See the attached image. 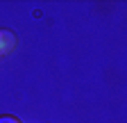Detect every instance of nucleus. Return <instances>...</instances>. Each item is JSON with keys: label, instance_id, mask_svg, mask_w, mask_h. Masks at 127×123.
Returning <instances> with one entry per match:
<instances>
[{"label": "nucleus", "instance_id": "nucleus-1", "mask_svg": "<svg viewBox=\"0 0 127 123\" xmlns=\"http://www.w3.org/2000/svg\"><path fill=\"white\" fill-rule=\"evenodd\" d=\"M16 46V37L14 32H9V30H0V57H5L14 50Z\"/></svg>", "mask_w": 127, "mask_h": 123}, {"label": "nucleus", "instance_id": "nucleus-2", "mask_svg": "<svg viewBox=\"0 0 127 123\" xmlns=\"http://www.w3.org/2000/svg\"><path fill=\"white\" fill-rule=\"evenodd\" d=\"M0 123H21V121L14 116H0Z\"/></svg>", "mask_w": 127, "mask_h": 123}]
</instances>
